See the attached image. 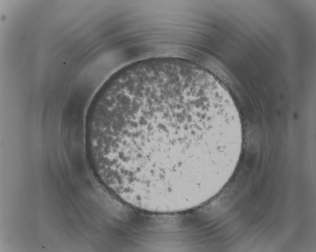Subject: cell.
<instances>
[{
	"instance_id": "obj_1",
	"label": "cell",
	"mask_w": 316,
	"mask_h": 252,
	"mask_svg": "<svg viewBox=\"0 0 316 252\" xmlns=\"http://www.w3.org/2000/svg\"><path fill=\"white\" fill-rule=\"evenodd\" d=\"M88 157L101 182L138 210H192L218 192L235 168L242 140L238 108L215 77L170 62L111 77L86 120Z\"/></svg>"
}]
</instances>
